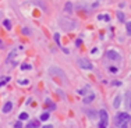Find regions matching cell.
<instances>
[{
	"label": "cell",
	"mask_w": 131,
	"mask_h": 128,
	"mask_svg": "<svg viewBox=\"0 0 131 128\" xmlns=\"http://www.w3.org/2000/svg\"><path fill=\"white\" fill-rule=\"evenodd\" d=\"M99 117H100V122H99V127L100 128H105L108 127V121H109V116H108V111L102 109V110L99 111Z\"/></svg>",
	"instance_id": "4"
},
{
	"label": "cell",
	"mask_w": 131,
	"mask_h": 128,
	"mask_svg": "<svg viewBox=\"0 0 131 128\" xmlns=\"http://www.w3.org/2000/svg\"><path fill=\"white\" fill-rule=\"evenodd\" d=\"M39 125H40V122L36 121V120H34V121H29L27 127H28V128H32V127H39Z\"/></svg>",
	"instance_id": "11"
},
{
	"label": "cell",
	"mask_w": 131,
	"mask_h": 128,
	"mask_svg": "<svg viewBox=\"0 0 131 128\" xmlns=\"http://www.w3.org/2000/svg\"><path fill=\"white\" fill-rule=\"evenodd\" d=\"M77 64L81 67V68H84V70H92L93 68V66H92V63L88 59H77Z\"/></svg>",
	"instance_id": "5"
},
{
	"label": "cell",
	"mask_w": 131,
	"mask_h": 128,
	"mask_svg": "<svg viewBox=\"0 0 131 128\" xmlns=\"http://www.w3.org/2000/svg\"><path fill=\"white\" fill-rule=\"evenodd\" d=\"M11 109H13V103L11 102H7L6 105L3 106V113H10Z\"/></svg>",
	"instance_id": "9"
},
{
	"label": "cell",
	"mask_w": 131,
	"mask_h": 128,
	"mask_svg": "<svg viewBox=\"0 0 131 128\" xmlns=\"http://www.w3.org/2000/svg\"><path fill=\"white\" fill-rule=\"evenodd\" d=\"M88 89H89V86H85L84 89H78V90H77V93H78V95H84Z\"/></svg>",
	"instance_id": "17"
},
{
	"label": "cell",
	"mask_w": 131,
	"mask_h": 128,
	"mask_svg": "<svg viewBox=\"0 0 131 128\" xmlns=\"http://www.w3.org/2000/svg\"><path fill=\"white\" fill-rule=\"evenodd\" d=\"M59 27L64 29V31H73L75 28L78 27V24L74 21V20H71V18H67V17H62V18H59Z\"/></svg>",
	"instance_id": "1"
},
{
	"label": "cell",
	"mask_w": 131,
	"mask_h": 128,
	"mask_svg": "<svg viewBox=\"0 0 131 128\" xmlns=\"http://www.w3.org/2000/svg\"><path fill=\"white\" fill-rule=\"evenodd\" d=\"M125 28H127V33H128V35H131V22H127Z\"/></svg>",
	"instance_id": "21"
},
{
	"label": "cell",
	"mask_w": 131,
	"mask_h": 128,
	"mask_svg": "<svg viewBox=\"0 0 131 128\" xmlns=\"http://www.w3.org/2000/svg\"><path fill=\"white\" fill-rule=\"evenodd\" d=\"M64 11H66V13H69V14H71V13H73V4H71L70 1L64 4Z\"/></svg>",
	"instance_id": "10"
},
{
	"label": "cell",
	"mask_w": 131,
	"mask_h": 128,
	"mask_svg": "<svg viewBox=\"0 0 131 128\" xmlns=\"http://www.w3.org/2000/svg\"><path fill=\"white\" fill-rule=\"evenodd\" d=\"M109 70H110V71H112V72H117V68H116V67H110Z\"/></svg>",
	"instance_id": "27"
},
{
	"label": "cell",
	"mask_w": 131,
	"mask_h": 128,
	"mask_svg": "<svg viewBox=\"0 0 131 128\" xmlns=\"http://www.w3.org/2000/svg\"><path fill=\"white\" fill-rule=\"evenodd\" d=\"M54 42L60 46V33H54Z\"/></svg>",
	"instance_id": "19"
},
{
	"label": "cell",
	"mask_w": 131,
	"mask_h": 128,
	"mask_svg": "<svg viewBox=\"0 0 131 128\" xmlns=\"http://www.w3.org/2000/svg\"><path fill=\"white\" fill-rule=\"evenodd\" d=\"M131 120V116L128 113H119L116 117V125L119 127H127L128 121Z\"/></svg>",
	"instance_id": "2"
},
{
	"label": "cell",
	"mask_w": 131,
	"mask_h": 128,
	"mask_svg": "<svg viewBox=\"0 0 131 128\" xmlns=\"http://www.w3.org/2000/svg\"><path fill=\"white\" fill-rule=\"evenodd\" d=\"M112 85H114V86H120V85H121V82H120V81H113V82H112Z\"/></svg>",
	"instance_id": "25"
},
{
	"label": "cell",
	"mask_w": 131,
	"mask_h": 128,
	"mask_svg": "<svg viewBox=\"0 0 131 128\" xmlns=\"http://www.w3.org/2000/svg\"><path fill=\"white\" fill-rule=\"evenodd\" d=\"M23 33H25V35H31V31H29L28 28H23Z\"/></svg>",
	"instance_id": "22"
},
{
	"label": "cell",
	"mask_w": 131,
	"mask_h": 128,
	"mask_svg": "<svg viewBox=\"0 0 131 128\" xmlns=\"http://www.w3.org/2000/svg\"><path fill=\"white\" fill-rule=\"evenodd\" d=\"M86 114L91 117L92 120H93V118H96V111H93V110H86Z\"/></svg>",
	"instance_id": "14"
},
{
	"label": "cell",
	"mask_w": 131,
	"mask_h": 128,
	"mask_svg": "<svg viewBox=\"0 0 131 128\" xmlns=\"http://www.w3.org/2000/svg\"><path fill=\"white\" fill-rule=\"evenodd\" d=\"M57 93L62 96V99H64V98H66V96H64V93H63V90H60V89H57Z\"/></svg>",
	"instance_id": "26"
},
{
	"label": "cell",
	"mask_w": 131,
	"mask_h": 128,
	"mask_svg": "<svg viewBox=\"0 0 131 128\" xmlns=\"http://www.w3.org/2000/svg\"><path fill=\"white\" fill-rule=\"evenodd\" d=\"M21 70H31V66H28V64H23V66H21Z\"/></svg>",
	"instance_id": "23"
},
{
	"label": "cell",
	"mask_w": 131,
	"mask_h": 128,
	"mask_svg": "<svg viewBox=\"0 0 131 128\" xmlns=\"http://www.w3.org/2000/svg\"><path fill=\"white\" fill-rule=\"evenodd\" d=\"M14 127H15V128H21V127H23V122H21V121H17L15 124H14Z\"/></svg>",
	"instance_id": "24"
},
{
	"label": "cell",
	"mask_w": 131,
	"mask_h": 128,
	"mask_svg": "<svg viewBox=\"0 0 131 128\" xmlns=\"http://www.w3.org/2000/svg\"><path fill=\"white\" fill-rule=\"evenodd\" d=\"M120 105H121V95H116V98H114V102H113V107L114 109H117V107H120Z\"/></svg>",
	"instance_id": "8"
},
{
	"label": "cell",
	"mask_w": 131,
	"mask_h": 128,
	"mask_svg": "<svg viewBox=\"0 0 131 128\" xmlns=\"http://www.w3.org/2000/svg\"><path fill=\"white\" fill-rule=\"evenodd\" d=\"M116 14H117V18H119V21H120V22H124V20H125V15L123 14V11H117Z\"/></svg>",
	"instance_id": "12"
},
{
	"label": "cell",
	"mask_w": 131,
	"mask_h": 128,
	"mask_svg": "<svg viewBox=\"0 0 131 128\" xmlns=\"http://www.w3.org/2000/svg\"><path fill=\"white\" fill-rule=\"evenodd\" d=\"M47 118H49V113H47V111H46V113H43V114H42V116H40V121H46V120H47Z\"/></svg>",
	"instance_id": "16"
},
{
	"label": "cell",
	"mask_w": 131,
	"mask_h": 128,
	"mask_svg": "<svg viewBox=\"0 0 131 128\" xmlns=\"http://www.w3.org/2000/svg\"><path fill=\"white\" fill-rule=\"evenodd\" d=\"M98 18H99L100 21H102V20L103 21H109V20H110V15H109V14H100Z\"/></svg>",
	"instance_id": "13"
},
{
	"label": "cell",
	"mask_w": 131,
	"mask_h": 128,
	"mask_svg": "<svg viewBox=\"0 0 131 128\" xmlns=\"http://www.w3.org/2000/svg\"><path fill=\"white\" fill-rule=\"evenodd\" d=\"M28 113H21L20 114V120H28Z\"/></svg>",
	"instance_id": "18"
},
{
	"label": "cell",
	"mask_w": 131,
	"mask_h": 128,
	"mask_svg": "<svg viewBox=\"0 0 131 128\" xmlns=\"http://www.w3.org/2000/svg\"><path fill=\"white\" fill-rule=\"evenodd\" d=\"M0 47H1V40H0Z\"/></svg>",
	"instance_id": "29"
},
{
	"label": "cell",
	"mask_w": 131,
	"mask_h": 128,
	"mask_svg": "<svg viewBox=\"0 0 131 128\" xmlns=\"http://www.w3.org/2000/svg\"><path fill=\"white\" fill-rule=\"evenodd\" d=\"M106 57H108L109 60H114V61L121 60V56H120L116 50H108V52H106Z\"/></svg>",
	"instance_id": "6"
},
{
	"label": "cell",
	"mask_w": 131,
	"mask_h": 128,
	"mask_svg": "<svg viewBox=\"0 0 131 128\" xmlns=\"http://www.w3.org/2000/svg\"><path fill=\"white\" fill-rule=\"evenodd\" d=\"M49 74H50L52 77H60L64 82H67V78H66L64 71L60 70V68H57V67H50V68H49Z\"/></svg>",
	"instance_id": "3"
},
{
	"label": "cell",
	"mask_w": 131,
	"mask_h": 128,
	"mask_svg": "<svg viewBox=\"0 0 131 128\" xmlns=\"http://www.w3.org/2000/svg\"><path fill=\"white\" fill-rule=\"evenodd\" d=\"M3 24H4V27H6L7 29H11V22H10V20H4Z\"/></svg>",
	"instance_id": "15"
},
{
	"label": "cell",
	"mask_w": 131,
	"mask_h": 128,
	"mask_svg": "<svg viewBox=\"0 0 131 128\" xmlns=\"http://www.w3.org/2000/svg\"><path fill=\"white\" fill-rule=\"evenodd\" d=\"M18 83H20V85H28L29 81H28V79H20V81H18Z\"/></svg>",
	"instance_id": "20"
},
{
	"label": "cell",
	"mask_w": 131,
	"mask_h": 128,
	"mask_svg": "<svg viewBox=\"0 0 131 128\" xmlns=\"http://www.w3.org/2000/svg\"><path fill=\"white\" fill-rule=\"evenodd\" d=\"M95 96H96L95 93H88V95H85V98H84V103H85V105L92 103V102L95 100Z\"/></svg>",
	"instance_id": "7"
},
{
	"label": "cell",
	"mask_w": 131,
	"mask_h": 128,
	"mask_svg": "<svg viewBox=\"0 0 131 128\" xmlns=\"http://www.w3.org/2000/svg\"><path fill=\"white\" fill-rule=\"evenodd\" d=\"M81 43H82V40H81V39H77V42H75V45H77V46H81Z\"/></svg>",
	"instance_id": "28"
}]
</instances>
